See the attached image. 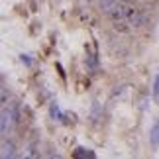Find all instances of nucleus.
<instances>
[{"label": "nucleus", "mask_w": 159, "mask_h": 159, "mask_svg": "<svg viewBox=\"0 0 159 159\" xmlns=\"http://www.w3.org/2000/svg\"><path fill=\"white\" fill-rule=\"evenodd\" d=\"M49 114H51V118H53V120H63V118H65V114L59 110V104H57V102H51V106H49Z\"/></svg>", "instance_id": "5"}, {"label": "nucleus", "mask_w": 159, "mask_h": 159, "mask_svg": "<svg viewBox=\"0 0 159 159\" xmlns=\"http://www.w3.org/2000/svg\"><path fill=\"white\" fill-rule=\"evenodd\" d=\"M118 2H120V0H98L100 8L104 10V12H110V10H112V8H114V6L118 4Z\"/></svg>", "instance_id": "8"}, {"label": "nucleus", "mask_w": 159, "mask_h": 159, "mask_svg": "<svg viewBox=\"0 0 159 159\" xmlns=\"http://www.w3.org/2000/svg\"><path fill=\"white\" fill-rule=\"evenodd\" d=\"M151 96H153V102H159V73L153 77V87H151Z\"/></svg>", "instance_id": "7"}, {"label": "nucleus", "mask_w": 159, "mask_h": 159, "mask_svg": "<svg viewBox=\"0 0 159 159\" xmlns=\"http://www.w3.org/2000/svg\"><path fill=\"white\" fill-rule=\"evenodd\" d=\"M128 22H130V26L139 28V26H143V22H145V14H143L142 10H136V8H134V12L130 14V18H128Z\"/></svg>", "instance_id": "1"}, {"label": "nucleus", "mask_w": 159, "mask_h": 159, "mask_svg": "<svg viewBox=\"0 0 159 159\" xmlns=\"http://www.w3.org/2000/svg\"><path fill=\"white\" fill-rule=\"evenodd\" d=\"M149 143H151V148H153V149L159 148V120H155L153 124H151V130H149Z\"/></svg>", "instance_id": "2"}, {"label": "nucleus", "mask_w": 159, "mask_h": 159, "mask_svg": "<svg viewBox=\"0 0 159 159\" xmlns=\"http://www.w3.org/2000/svg\"><path fill=\"white\" fill-rule=\"evenodd\" d=\"M20 61H22V63L26 65V67H32V55H26V53H22V55H20Z\"/></svg>", "instance_id": "9"}, {"label": "nucleus", "mask_w": 159, "mask_h": 159, "mask_svg": "<svg viewBox=\"0 0 159 159\" xmlns=\"http://www.w3.org/2000/svg\"><path fill=\"white\" fill-rule=\"evenodd\" d=\"M2 157L4 159L16 157V145H14V142H8L6 138H2Z\"/></svg>", "instance_id": "3"}, {"label": "nucleus", "mask_w": 159, "mask_h": 159, "mask_svg": "<svg viewBox=\"0 0 159 159\" xmlns=\"http://www.w3.org/2000/svg\"><path fill=\"white\" fill-rule=\"evenodd\" d=\"M87 67H90V69L96 67V59L93 57V55H87Z\"/></svg>", "instance_id": "10"}, {"label": "nucleus", "mask_w": 159, "mask_h": 159, "mask_svg": "<svg viewBox=\"0 0 159 159\" xmlns=\"http://www.w3.org/2000/svg\"><path fill=\"white\" fill-rule=\"evenodd\" d=\"M120 2H126V4H134L136 0H120Z\"/></svg>", "instance_id": "11"}, {"label": "nucleus", "mask_w": 159, "mask_h": 159, "mask_svg": "<svg viewBox=\"0 0 159 159\" xmlns=\"http://www.w3.org/2000/svg\"><path fill=\"white\" fill-rule=\"evenodd\" d=\"M73 155L75 157H90V159H94V151H90V149H84V148H77L75 151H73Z\"/></svg>", "instance_id": "6"}, {"label": "nucleus", "mask_w": 159, "mask_h": 159, "mask_svg": "<svg viewBox=\"0 0 159 159\" xmlns=\"http://www.w3.org/2000/svg\"><path fill=\"white\" fill-rule=\"evenodd\" d=\"M8 112H10V118H12V124L18 126V124H20V118H22V108H20V104H18V102H16V104H12Z\"/></svg>", "instance_id": "4"}]
</instances>
